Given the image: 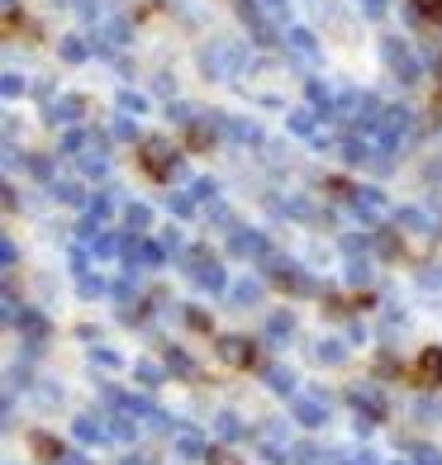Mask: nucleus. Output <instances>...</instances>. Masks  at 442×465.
<instances>
[{
    "instance_id": "f257e3e1",
    "label": "nucleus",
    "mask_w": 442,
    "mask_h": 465,
    "mask_svg": "<svg viewBox=\"0 0 442 465\" xmlns=\"http://www.w3.org/2000/svg\"><path fill=\"white\" fill-rule=\"evenodd\" d=\"M247 67V48L234 44V38H215V44L200 48V72L209 81H234Z\"/></svg>"
},
{
    "instance_id": "f03ea898",
    "label": "nucleus",
    "mask_w": 442,
    "mask_h": 465,
    "mask_svg": "<svg viewBox=\"0 0 442 465\" xmlns=\"http://www.w3.org/2000/svg\"><path fill=\"white\" fill-rule=\"evenodd\" d=\"M381 57H386V67H390V76L399 81V86H414V81L424 76L414 44H405V38H381Z\"/></svg>"
},
{
    "instance_id": "7ed1b4c3",
    "label": "nucleus",
    "mask_w": 442,
    "mask_h": 465,
    "mask_svg": "<svg viewBox=\"0 0 442 465\" xmlns=\"http://www.w3.org/2000/svg\"><path fill=\"white\" fill-rule=\"evenodd\" d=\"M143 172L157 181H172L181 172V153L166 138H143Z\"/></svg>"
},
{
    "instance_id": "20e7f679",
    "label": "nucleus",
    "mask_w": 442,
    "mask_h": 465,
    "mask_svg": "<svg viewBox=\"0 0 442 465\" xmlns=\"http://www.w3.org/2000/svg\"><path fill=\"white\" fill-rule=\"evenodd\" d=\"M186 266H191V276H196L205 290H224V266L215 262V252L191 247V252H186Z\"/></svg>"
},
{
    "instance_id": "39448f33",
    "label": "nucleus",
    "mask_w": 442,
    "mask_h": 465,
    "mask_svg": "<svg viewBox=\"0 0 442 465\" xmlns=\"http://www.w3.org/2000/svg\"><path fill=\"white\" fill-rule=\"evenodd\" d=\"M238 19L252 29V38H257L262 48H271L276 44V29L266 25V15H262V0H238Z\"/></svg>"
},
{
    "instance_id": "423d86ee",
    "label": "nucleus",
    "mask_w": 442,
    "mask_h": 465,
    "mask_svg": "<svg viewBox=\"0 0 442 465\" xmlns=\"http://www.w3.org/2000/svg\"><path fill=\"white\" fill-rule=\"evenodd\" d=\"M124 44H129V25H124L119 15L95 19V53H115V48H124Z\"/></svg>"
},
{
    "instance_id": "0eeeda50",
    "label": "nucleus",
    "mask_w": 442,
    "mask_h": 465,
    "mask_svg": "<svg viewBox=\"0 0 442 465\" xmlns=\"http://www.w3.org/2000/svg\"><path fill=\"white\" fill-rule=\"evenodd\" d=\"M266 266H271V281H276V285H286V290H295V294H305V290H309V276H305V271L295 266V262L271 257Z\"/></svg>"
},
{
    "instance_id": "6e6552de",
    "label": "nucleus",
    "mask_w": 442,
    "mask_h": 465,
    "mask_svg": "<svg viewBox=\"0 0 442 465\" xmlns=\"http://www.w3.org/2000/svg\"><path fill=\"white\" fill-rule=\"evenodd\" d=\"M76 166H81V176H91V181H100L105 172H110V147H105V138H95L86 153L76 157Z\"/></svg>"
},
{
    "instance_id": "1a4fd4ad",
    "label": "nucleus",
    "mask_w": 442,
    "mask_h": 465,
    "mask_svg": "<svg viewBox=\"0 0 442 465\" xmlns=\"http://www.w3.org/2000/svg\"><path fill=\"white\" fill-rule=\"evenodd\" d=\"M286 48H290L295 62H305V67H314V62H319V38H314L309 29H290V34H286Z\"/></svg>"
},
{
    "instance_id": "9d476101",
    "label": "nucleus",
    "mask_w": 442,
    "mask_h": 465,
    "mask_svg": "<svg viewBox=\"0 0 442 465\" xmlns=\"http://www.w3.org/2000/svg\"><path fill=\"white\" fill-rule=\"evenodd\" d=\"M81 114H86V100H81V95H57L48 104V124H67V129H76Z\"/></svg>"
},
{
    "instance_id": "9b49d317",
    "label": "nucleus",
    "mask_w": 442,
    "mask_h": 465,
    "mask_svg": "<svg viewBox=\"0 0 442 465\" xmlns=\"http://www.w3.org/2000/svg\"><path fill=\"white\" fill-rule=\"evenodd\" d=\"M124 257H129L134 266H157L162 262V247L147 242L143 232H134V238H124Z\"/></svg>"
},
{
    "instance_id": "f8f14e48",
    "label": "nucleus",
    "mask_w": 442,
    "mask_h": 465,
    "mask_svg": "<svg viewBox=\"0 0 442 465\" xmlns=\"http://www.w3.org/2000/svg\"><path fill=\"white\" fill-rule=\"evenodd\" d=\"M224 138H234V143L252 147V143H262V124H257V119H238V114H224Z\"/></svg>"
},
{
    "instance_id": "ddd939ff",
    "label": "nucleus",
    "mask_w": 442,
    "mask_h": 465,
    "mask_svg": "<svg viewBox=\"0 0 442 465\" xmlns=\"http://www.w3.org/2000/svg\"><path fill=\"white\" fill-rule=\"evenodd\" d=\"M228 242H234L238 257H266V238L257 228H234V238H228Z\"/></svg>"
},
{
    "instance_id": "4468645a",
    "label": "nucleus",
    "mask_w": 442,
    "mask_h": 465,
    "mask_svg": "<svg viewBox=\"0 0 442 465\" xmlns=\"http://www.w3.org/2000/svg\"><path fill=\"white\" fill-rule=\"evenodd\" d=\"M352 204L362 209L367 219H381L386 209H390V204H386V195H381V190H376V185H367V190H352Z\"/></svg>"
},
{
    "instance_id": "2eb2a0df",
    "label": "nucleus",
    "mask_w": 442,
    "mask_h": 465,
    "mask_svg": "<svg viewBox=\"0 0 442 465\" xmlns=\"http://www.w3.org/2000/svg\"><path fill=\"white\" fill-rule=\"evenodd\" d=\"M115 204H119V190H95V195L86 200V219L105 223V219L115 214Z\"/></svg>"
},
{
    "instance_id": "dca6fc26",
    "label": "nucleus",
    "mask_w": 442,
    "mask_h": 465,
    "mask_svg": "<svg viewBox=\"0 0 442 465\" xmlns=\"http://www.w3.org/2000/svg\"><path fill=\"white\" fill-rule=\"evenodd\" d=\"M95 138H100V134H91V129H81V124H76V129L62 134V143H57V147H62V157H81Z\"/></svg>"
},
{
    "instance_id": "f3484780",
    "label": "nucleus",
    "mask_w": 442,
    "mask_h": 465,
    "mask_svg": "<svg viewBox=\"0 0 442 465\" xmlns=\"http://www.w3.org/2000/svg\"><path fill=\"white\" fill-rule=\"evenodd\" d=\"M399 228H409V232H424V238H428V232H437V223H433V214H428V209H399Z\"/></svg>"
},
{
    "instance_id": "a211bd4d",
    "label": "nucleus",
    "mask_w": 442,
    "mask_h": 465,
    "mask_svg": "<svg viewBox=\"0 0 442 465\" xmlns=\"http://www.w3.org/2000/svg\"><path fill=\"white\" fill-rule=\"evenodd\" d=\"M219 356H224V361H234V366H252V342H243V337H224Z\"/></svg>"
},
{
    "instance_id": "6ab92c4d",
    "label": "nucleus",
    "mask_w": 442,
    "mask_h": 465,
    "mask_svg": "<svg viewBox=\"0 0 442 465\" xmlns=\"http://www.w3.org/2000/svg\"><path fill=\"white\" fill-rule=\"evenodd\" d=\"M314 119H319L314 110H290L286 129H290V134H300V138H314V134H319V124H314Z\"/></svg>"
},
{
    "instance_id": "aec40b11",
    "label": "nucleus",
    "mask_w": 442,
    "mask_h": 465,
    "mask_svg": "<svg viewBox=\"0 0 442 465\" xmlns=\"http://www.w3.org/2000/svg\"><path fill=\"white\" fill-rule=\"evenodd\" d=\"M276 209H281V214H290V219H319V209H314V200H305V195L276 200Z\"/></svg>"
},
{
    "instance_id": "412c9836",
    "label": "nucleus",
    "mask_w": 442,
    "mask_h": 465,
    "mask_svg": "<svg viewBox=\"0 0 442 465\" xmlns=\"http://www.w3.org/2000/svg\"><path fill=\"white\" fill-rule=\"evenodd\" d=\"M57 53H62V62H86L91 57V48H86V38H81V34H67L57 44Z\"/></svg>"
},
{
    "instance_id": "4be33fe9",
    "label": "nucleus",
    "mask_w": 442,
    "mask_h": 465,
    "mask_svg": "<svg viewBox=\"0 0 442 465\" xmlns=\"http://www.w3.org/2000/svg\"><path fill=\"white\" fill-rule=\"evenodd\" d=\"M196 195H191V190H176V195H166V209H172V219H191L196 214Z\"/></svg>"
},
{
    "instance_id": "5701e85b",
    "label": "nucleus",
    "mask_w": 442,
    "mask_h": 465,
    "mask_svg": "<svg viewBox=\"0 0 442 465\" xmlns=\"http://www.w3.org/2000/svg\"><path fill=\"white\" fill-rule=\"evenodd\" d=\"M124 223H129V232H147V228H153V209H147V204H129V209H124Z\"/></svg>"
},
{
    "instance_id": "b1692460",
    "label": "nucleus",
    "mask_w": 442,
    "mask_h": 465,
    "mask_svg": "<svg viewBox=\"0 0 442 465\" xmlns=\"http://www.w3.org/2000/svg\"><path fill=\"white\" fill-rule=\"evenodd\" d=\"M53 200L57 204H86V195H81L76 181H53Z\"/></svg>"
},
{
    "instance_id": "393cba45",
    "label": "nucleus",
    "mask_w": 442,
    "mask_h": 465,
    "mask_svg": "<svg viewBox=\"0 0 442 465\" xmlns=\"http://www.w3.org/2000/svg\"><path fill=\"white\" fill-rule=\"evenodd\" d=\"M143 110H147L143 91H119V114H143Z\"/></svg>"
},
{
    "instance_id": "a878e982",
    "label": "nucleus",
    "mask_w": 442,
    "mask_h": 465,
    "mask_svg": "<svg viewBox=\"0 0 442 465\" xmlns=\"http://www.w3.org/2000/svg\"><path fill=\"white\" fill-rule=\"evenodd\" d=\"M166 114H172V119L181 124V129H191V124H196V119H200L205 110H196V104H186V100H181V104L172 100V110H166Z\"/></svg>"
},
{
    "instance_id": "bb28decb",
    "label": "nucleus",
    "mask_w": 442,
    "mask_h": 465,
    "mask_svg": "<svg viewBox=\"0 0 442 465\" xmlns=\"http://www.w3.org/2000/svg\"><path fill=\"white\" fill-rule=\"evenodd\" d=\"M25 166H29V176H38V181H53V162H48V157L25 153Z\"/></svg>"
},
{
    "instance_id": "cd10ccee",
    "label": "nucleus",
    "mask_w": 442,
    "mask_h": 465,
    "mask_svg": "<svg viewBox=\"0 0 442 465\" xmlns=\"http://www.w3.org/2000/svg\"><path fill=\"white\" fill-rule=\"evenodd\" d=\"M0 91H5V100H15L19 91H25V76H19V72H5V76H0Z\"/></svg>"
},
{
    "instance_id": "c85d7f7f",
    "label": "nucleus",
    "mask_w": 442,
    "mask_h": 465,
    "mask_svg": "<svg viewBox=\"0 0 442 465\" xmlns=\"http://www.w3.org/2000/svg\"><path fill=\"white\" fill-rule=\"evenodd\" d=\"M409 5L424 15V19H437V25H442V0H409Z\"/></svg>"
},
{
    "instance_id": "c756f323",
    "label": "nucleus",
    "mask_w": 442,
    "mask_h": 465,
    "mask_svg": "<svg viewBox=\"0 0 442 465\" xmlns=\"http://www.w3.org/2000/svg\"><path fill=\"white\" fill-rule=\"evenodd\" d=\"M115 138H124V143H138V129H134V119H129V114H119V119H115Z\"/></svg>"
},
{
    "instance_id": "7c9ffc66",
    "label": "nucleus",
    "mask_w": 442,
    "mask_h": 465,
    "mask_svg": "<svg viewBox=\"0 0 442 465\" xmlns=\"http://www.w3.org/2000/svg\"><path fill=\"white\" fill-rule=\"evenodd\" d=\"M191 195H196V200H215V195H219V185L209 181V176H200V181H191Z\"/></svg>"
},
{
    "instance_id": "2f4dec72",
    "label": "nucleus",
    "mask_w": 442,
    "mask_h": 465,
    "mask_svg": "<svg viewBox=\"0 0 442 465\" xmlns=\"http://www.w3.org/2000/svg\"><path fill=\"white\" fill-rule=\"evenodd\" d=\"M209 223H224V228H238V223H234V214H228V204H219V200H215V204H209Z\"/></svg>"
},
{
    "instance_id": "473e14b6",
    "label": "nucleus",
    "mask_w": 442,
    "mask_h": 465,
    "mask_svg": "<svg viewBox=\"0 0 442 465\" xmlns=\"http://www.w3.org/2000/svg\"><path fill=\"white\" fill-rule=\"evenodd\" d=\"M162 247H166V252H186V238H181V228H176V223L162 232Z\"/></svg>"
},
{
    "instance_id": "72a5a7b5",
    "label": "nucleus",
    "mask_w": 442,
    "mask_h": 465,
    "mask_svg": "<svg viewBox=\"0 0 442 465\" xmlns=\"http://www.w3.org/2000/svg\"><path fill=\"white\" fill-rule=\"evenodd\" d=\"M257 294H262V285H257V281H243V285L234 290V300H238V304H252Z\"/></svg>"
},
{
    "instance_id": "f704fd0d",
    "label": "nucleus",
    "mask_w": 442,
    "mask_h": 465,
    "mask_svg": "<svg viewBox=\"0 0 442 465\" xmlns=\"http://www.w3.org/2000/svg\"><path fill=\"white\" fill-rule=\"evenodd\" d=\"M352 281L367 285V281H371V262H352Z\"/></svg>"
},
{
    "instance_id": "c9c22d12",
    "label": "nucleus",
    "mask_w": 442,
    "mask_h": 465,
    "mask_svg": "<svg viewBox=\"0 0 442 465\" xmlns=\"http://www.w3.org/2000/svg\"><path fill=\"white\" fill-rule=\"evenodd\" d=\"M362 15L367 19H381L386 15V0H362Z\"/></svg>"
},
{
    "instance_id": "e433bc0d",
    "label": "nucleus",
    "mask_w": 442,
    "mask_h": 465,
    "mask_svg": "<svg viewBox=\"0 0 442 465\" xmlns=\"http://www.w3.org/2000/svg\"><path fill=\"white\" fill-rule=\"evenodd\" d=\"M0 262H5V266H15V262H19V252H15V242H10V238L0 242Z\"/></svg>"
},
{
    "instance_id": "4c0bfd02",
    "label": "nucleus",
    "mask_w": 442,
    "mask_h": 465,
    "mask_svg": "<svg viewBox=\"0 0 442 465\" xmlns=\"http://www.w3.org/2000/svg\"><path fill=\"white\" fill-rule=\"evenodd\" d=\"M81 290H86V294H100V290H105V285H100V281H95V276H81Z\"/></svg>"
},
{
    "instance_id": "58836bf2",
    "label": "nucleus",
    "mask_w": 442,
    "mask_h": 465,
    "mask_svg": "<svg viewBox=\"0 0 442 465\" xmlns=\"http://www.w3.org/2000/svg\"><path fill=\"white\" fill-rule=\"evenodd\" d=\"M262 5H266V10H276V15H286V10H290V0H262Z\"/></svg>"
}]
</instances>
